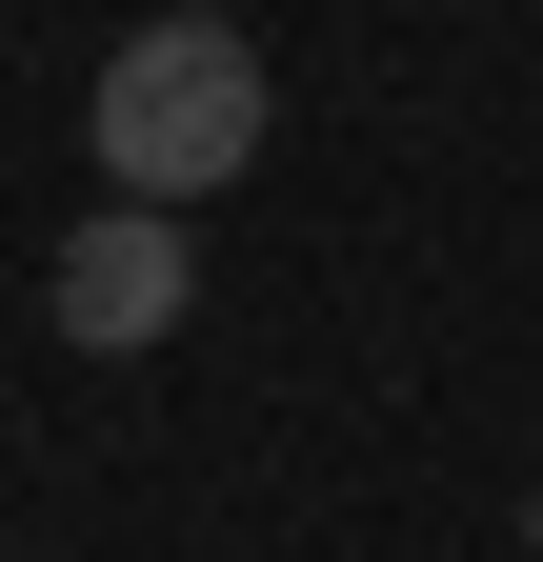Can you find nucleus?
Returning a JSON list of instances; mask_svg holds the SVG:
<instances>
[{"mask_svg":"<svg viewBox=\"0 0 543 562\" xmlns=\"http://www.w3.org/2000/svg\"><path fill=\"white\" fill-rule=\"evenodd\" d=\"M81 140H101V201L201 222V201H222L262 140H282V81H262V41H242V21H142V41L101 60Z\"/></svg>","mask_w":543,"mask_h":562,"instance_id":"1","label":"nucleus"},{"mask_svg":"<svg viewBox=\"0 0 543 562\" xmlns=\"http://www.w3.org/2000/svg\"><path fill=\"white\" fill-rule=\"evenodd\" d=\"M41 302H60L81 362H142V341H181V302H201V241L162 222V201H81L60 261H41Z\"/></svg>","mask_w":543,"mask_h":562,"instance_id":"2","label":"nucleus"},{"mask_svg":"<svg viewBox=\"0 0 543 562\" xmlns=\"http://www.w3.org/2000/svg\"><path fill=\"white\" fill-rule=\"evenodd\" d=\"M523 562H543V482H523Z\"/></svg>","mask_w":543,"mask_h":562,"instance_id":"3","label":"nucleus"}]
</instances>
